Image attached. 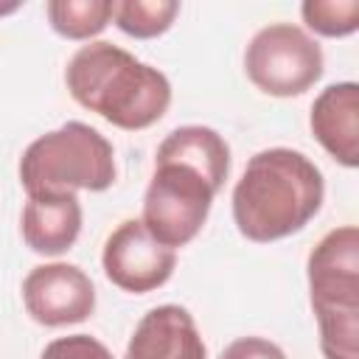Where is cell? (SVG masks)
Masks as SVG:
<instances>
[{"label":"cell","mask_w":359,"mask_h":359,"mask_svg":"<svg viewBox=\"0 0 359 359\" xmlns=\"http://www.w3.org/2000/svg\"><path fill=\"white\" fill-rule=\"evenodd\" d=\"M323 196V171L303 151L275 146L250 157L233 188V219L244 238L266 244L303 230Z\"/></svg>","instance_id":"obj_1"},{"label":"cell","mask_w":359,"mask_h":359,"mask_svg":"<svg viewBox=\"0 0 359 359\" xmlns=\"http://www.w3.org/2000/svg\"><path fill=\"white\" fill-rule=\"evenodd\" d=\"M70 95L118 129H146L171 104L168 79L112 42L81 45L65 70Z\"/></svg>","instance_id":"obj_2"},{"label":"cell","mask_w":359,"mask_h":359,"mask_svg":"<svg viewBox=\"0 0 359 359\" xmlns=\"http://www.w3.org/2000/svg\"><path fill=\"white\" fill-rule=\"evenodd\" d=\"M309 292L325 359H359V230L325 233L309 255Z\"/></svg>","instance_id":"obj_3"},{"label":"cell","mask_w":359,"mask_h":359,"mask_svg":"<svg viewBox=\"0 0 359 359\" xmlns=\"http://www.w3.org/2000/svg\"><path fill=\"white\" fill-rule=\"evenodd\" d=\"M20 182L28 196L107 191L115 182L112 143L90 123L67 121L22 151Z\"/></svg>","instance_id":"obj_4"},{"label":"cell","mask_w":359,"mask_h":359,"mask_svg":"<svg viewBox=\"0 0 359 359\" xmlns=\"http://www.w3.org/2000/svg\"><path fill=\"white\" fill-rule=\"evenodd\" d=\"M213 196L216 188L199 171L182 163H157L143 196L140 222L163 247H185L202 230Z\"/></svg>","instance_id":"obj_5"},{"label":"cell","mask_w":359,"mask_h":359,"mask_svg":"<svg viewBox=\"0 0 359 359\" xmlns=\"http://www.w3.org/2000/svg\"><path fill=\"white\" fill-rule=\"evenodd\" d=\"M244 70L261 93L292 98L314 87L323 76V48L303 28L272 22L250 39Z\"/></svg>","instance_id":"obj_6"},{"label":"cell","mask_w":359,"mask_h":359,"mask_svg":"<svg viewBox=\"0 0 359 359\" xmlns=\"http://www.w3.org/2000/svg\"><path fill=\"white\" fill-rule=\"evenodd\" d=\"M101 264L104 275L118 289L146 294L171 278L177 266V252L154 241L140 219H126L109 233Z\"/></svg>","instance_id":"obj_7"},{"label":"cell","mask_w":359,"mask_h":359,"mask_svg":"<svg viewBox=\"0 0 359 359\" xmlns=\"http://www.w3.org/2000/svg\"><path fill=\"white\" fill-rule=\"evenodd\" d=\"M22 303L31 320L48 328L84 323L95 309V286L90 275L73 264L34 266L22 280Z\"/></svg>","instance_id":"obj_8"},{"label":"cell","mask_w":359,"mask_h":359,"mask_svg":"<svg viewBox=\"0 0 359 359\" xmlns=\"http://www.w3.org/2000/svg\"><path fill=\"white\" fill-rule=\"evenodd\" d=\"M123 359H208V351L191 311L165 303L143 314Z\"/></svg>","instance_id":"obj_9"},{"label":"cell","mask_w":359,"mask_h":359,"mask_svg":"<svg viewBox=\"0 0 359 359\" xmlns=\"http://www.w3.org/2000/svg\"><path fill=\"white\" fill-rule=\"evenodd\" d=\"M311 132L320 146L345 168L359 165V87L339 81L325 87L311 104Z\"/></svg>","instance_id":"obj_10"},{"label":"cell","mask_w":359,"mask_h":359,"mask_svg":"<svg viewBox=\"0 0 359 359\" xmlns=\"http://www.w3.org/2000/svg\"><path fill=\"white\" fill-rule=\"evenodd\" d=\"M25 244L39 255L67 252L81 233V205L76 194L28 196L20 219Z\"/></svg>","instance_id":"obj_11"},{"label":"cell","mask_w":359,"mask_h":359,"mask_svg":"<svg viewBox=\"0 0 359 359\" xmlns=\"http://www.w3.org/2000/svg\"><path fill=\"white\" fill-rule=\"evenodd\" d=\"M157 163H182L199 171L219 194L230 174V146L210 126H180L157 146Z\"/></svg>","instance_id":"obj_12"},{"label":"cell","mask_w":359,"mask_h":359,"mask_svg":"<svg viewBox=\"0 0 359 359\" xmlns=\"http://www.w3.org/2000/svg\"><path fill=\"white\" fill-rule=\"evenodd\" d=\"M45 11L50 28L65 39H90L112 20L109 0H50Z\"/></svg>","instance_id":"obj_13"},{"label":"cell","mask_w":359,"mask_h":359,"mask_svg":"<svg viewBox=\"0 0 359 359\" xmlns=\"http://www.w3.org/2000/svg\"><path fill=\"white\" fill-rule=\"evenodd\" d=\"M177 14H180L177 0H118L112 3L115 25L135 39H151V36L165 34Z\"/></svg>","instance_id":"obj_14"},{"label":"cell","mask_w":359,"mask_h":359,"mask_svg":"<svg viewBox=\"0 0 359 359\" xmlns=\"http://www.w3.org/2000/svg\"><path fill=\"white\" fill-rule=\"evenodd\" d=\"M300 14L323 36H348L359 28V0H306Z\"/></svg>","instance_id":"obj_15"},{"label":"cell","mask_w":359,"mask_h":359,"mask_svg":"<svg viewBox=\"0 0 359 359\" xmlns=\"http://www.w3.org/2000/svg\"><path fill=\"white\" fill-rule=\"evenodd\" d=\"M39 359H112V353L90 334H70L48 342Z\"/></svg>","instance_id":"obj_16"},{"label":"cell","mask_w":359,"mask_h":359,"mask_svg":"<svg viewBox=\"0 0 359 359\" xmlns=\"http://www.w3.org/2000/svg\"><path fill=\"white\" fill-rule=\"evenodd\" d=\"M219 359H286V353L264 337H241V339H233L219 353Z\"/></svg>","instance_id":"obj_17"},{"label":"cell","mask_w":359,"mask_h":359,"mask_svg":"<svg viewBox=\"0 0 359 359\" xmlns=\"http://www.w3.org/2000/svg\"><path fill=\"white\" fill-rule=\"evenodd\" d=\"M14 8H20V3H6V6H0V14H8Z\"/></svg>","instance_id":"obj_18"}]
</instances>
